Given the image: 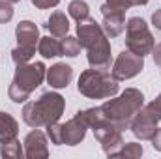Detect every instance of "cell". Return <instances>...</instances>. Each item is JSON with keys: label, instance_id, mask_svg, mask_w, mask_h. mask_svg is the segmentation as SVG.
Masks as SVG:
<instances>
[{"label": "cell", "instance_id": "1", "mask_svg": "<svg viewBox=\"0 0 161 159\" xmlns=\"http://www.w3.org/2000/svg\"><path fill=\"white\" fill-rule=\"evenodd\" d=\"M77 40L80 43V49H86V58L90 68L94 69L111 68V62H113L111 41L103 26L96 19L86 17L77 23Z\"/></svg>", "mask_w": 161, "mask_h": 159}, {"label": "cell", "instance_id": "2", "mask_svg": "<svg viewBox=\"0 0 161 159\" xmlns=\"http://www.w3.org/2000/svg\"><path fill=\"white\" fill-rule=\"evenodd\" d=\"M144 105V94L137 88H125L118 97H109L101 111L107 116V120L120 131L129 129L133 116L142 109Z\"/></svg>", "mask_w": 161, "mask_h": 159}, {"label": "cell", "instance_id": "3", "mask_svg": "<svg viewBox=\"0 0 161 159\" xmlns=\"http://www.w3.org/2000/svg\"><path fill=\"white\" fill-rule=\"evenodd\" d=\"M66 99L58 92H43L36 101H28L23 107V122L36 129L58 122L64 114Z\"/></svg>", "mask_w": 161, "mask_h": 159}, {"label": "cell", "instance_id": "4", "mask_svg": "<svg viewBox=\"0 0 161 159\" xmlns=\"http://www.w3.org/2000/svg\"><path fill=\"white\" fill-rule=\"evenodd\" d=\"M47 77V68L43 62H26L17 64L13 80L8 88V96L13 103H25L30 94L43 84Z\"/></svg>", "mask_w": 161, "mask_h": 159}, {"label": "cell", "instance_id": "5", "mask_svg": "<svg viewBox=\"0 0 161 159\" xmlns=\"http://www.w3.org/2000/svg\"><path fill=\"white\" fill-rule=\"evenodd\" d=\"M77 90L80 96L88 99H109L114 97L120 90L118 80L113 77L107 69H86L80 73L77 80Z\"/></svg>", "mask_w": 161, "mask_h": 159}, {"label": "cell", "instance_id": "6", "mask_svg": "<svg viewBox=\"0 0 161 159\" xmlns=\"http://www.w3.org/2000/svg\"><path fill=\"white\" fill-rule=\"evenodd\" d=\"M154 47H156V40L146 21L141 17H131L125 23V49L139 56H146L154 51Z\"/></svg>", "mask_w": 161, "mask_h": 159}, {"label": "cell", "instance_id": "7", "mask_svg": "<svg viewBox=\"0 0 161 159\" xmlns=\"http://www.w3.org/2000/svg\"><path fill=\"white\" fill-rule=\"evenodd\" d=\"M142 69H144V56H139V54H135V52L125 49L113 62L111 73L120 82V80H129L133 77H137Z\"/></svg>", "mask_w": 161, "mask_h": 159}, {"label": "cell", "instance_id": "8", "mask_svg": "<svg viewBox=\"0 0 161 159\" xmlns=\"http://www.w3.org/2000/svg\"><path fill=\"white\" fill-rule=\"evenodd\" d=\"M94 137L99 140L103 152H105L109 157H118L122 146L125 144L124 139H122V131L116 129L111 122H107V123L96 127V129H94Z\"/></svg>", "mask_w": 161, "mask_h": 159}, {"label": "cell", "instance_id": "9", "mask_svg": "<svg viewBox=\"0 0 161 159\" xmlns=\"http://www.w3.org/2000/svg\"><path fill=\"white\" fill-rule=\"evenodd\" d=\"M158 123H159V120L156 118V114L148 107L142 105V109L133 116L129 129L139 140H152V137L158 131Z\"/></svg>", "mask_w": 161, "mask_h": 159}, {"label": "cell", "instance_id": "10", "mask_svg": "<svg viewBox=\"0 0 161 159\" xmlns=\"http://www.w3.org/2000/svg\"><path fill=\"white\" fill-rule=\"evenodd\" d=\"M25 157L28 159H45L49 157V146H47V133L40 131V127L32 129L23 142Z\"/></svg>", "mask_w": 161, "mask_h": 159}, {"label": "cell", "instance_id": "11", "mask_svg": "<svg viewBox=\"0 0 161 159\" xmlns=\"http://www.w3.org/2000/svg\"><path fill=\"white\" fill-rule=\"evenodd\" d=\"M101 15H103V30L109 38H118L122 32L125 30V11H120V9H114L107 4H103L101 8Z\"/></svg>", "mask_w": 161, "mask_h": 159}, {"label": "cell", "instance_id": "12", "mask_svg": "<svg viewBox=\"0 0 161 159\" xmlns=\"http://www.w3.org/2000/svg\"><path fill=\"white\" fill-rule=\"evenodd\" d=\"M86 129L88 125L84 123V120L79 114H75L71 120H68L66 123H62V140L66 146H77L84 140L86 137Z\"/></svg>", "mask_w": 161, "mask_h": 159}, {"label": "cell", "instance_id": "13", "mask_svg": "<svg viewBox=\"0 0 161 159\" xmlns=\"http://www.w3.org/2000/svg\"><path fill=\"white\" fill-rule=\"evenodd\" d=\"M45 79H47L51 88H56V90L68 88L71 79H73V68L64 64V62H58V64H54V66H51L47 69V77Z\"/></svg>", "mask_w": 161, "mask_h": 159}, {"label": "cell", "instance_id": "14", "mask_svg": "<svg viewBox=\"0 0 161 159\" xmlns=\"http://www.w3.org/2000/svg\"><path fill=\"white\" fill-rule=\"evenodd\" d=\"M15 38L19 47H26V49H34L40 41V28L32 23V21H21L15 28Z\"/></svg>", "mask_w": 161, "mask_h": 159}, {"label": "cell", "instance_id": "15", "mask_svg": "<svg viewBox=\"0 0 161 159\" xmlns=\"http://www.w3.org/2000/svg\"><path fill=\"white\" fill-rule=\"evenodd\" d=\"M45 26H47V30L51 32V36H54V38H64V36H68V32H69V19L66 17L64 11H53Z\"/></svg>", "mask_w": 161, "mask_h": 159}, {"label": "cell", "instance_id": "16", "mask_svg": "<svg viewBox=\"0 0 161 159\" xmlns=\"http://www.w3.org/2000/svg\"><path fill=\"white\" fill-rule=\"evenodd\" d=\"M17 133H19V122L9 112H0V144L17 139Z\"/></svg>", "mask_w": 161, "mask_h": 159}, {"label": "cell", "instance_id": "17", "mask_svg": "<svg viewBox=\"0 0 161 159\" xmlns=\"http://www.w3.org/2000/svg\"><path fill=\"white\" fill-rule=\"evenodd\" d=\"M38 51L43 58H56L62 56V41L54 36H45L38 41Z\"/></svg>", "mask_w": 161, "mask_h": 159}, {"label": "cell", "instance_id": "18", "mask_svg": "<svg viewBox=\"0 0 161 159\" xmlns=\"http://www.w3.org/2000/svg\"><path fill=\"white\" fill-rule=\"evenodd\" d=\"M0 156L4 159H21L25 156V148L19 139H11L0 144Z\"/></svg>", "mask_w": 161, "mask_h": 159}, {"label": "cell", "instance_id": "19", "mask_svg": "<svg viewBox=\"0 0 161 159\" xmlns=\"http://www.w3.org/2000/svg\"><path fill=\"white\" fill-rule=\"evenodd\" d=\"M68 13H69L71 19H75L79 23L82 19L90 17V8H88V4L84 0H71L69 6H68Z\"/></svg>", "mask_w": 161, "mask_h": 159}, {"label": "cell", "instance_id": "20", "mask_svg": "<svg viewBox=\"0 0 161 159\" xmlns=\"http://www.w3.org/2000/svg\"><path fill=\"white\" fill-rule=\"evenodd\" d=\"M80 52V43L75 36H64L62 40V56L68 58H75Z\"/></svg>", "mask_w": 161, "mask_h": 159}, {"label": "cell", "instance_id": "21", "mask_svg": "<svg viewBox=\"0 0 161 159\" xmlns=\"http://www.w3.org/2000/svg\"><path fill=\"white\" fill-rule=\"evenodd\" d=\"M34 54H36L34 49H26V47H19V45H17V47L11 51V60H13L15 64H26V62L32 60Z\"/></svg>", "mask_w": 161, "mask_h": 159}, {"label": "cell", "instance_id": "22", "mask_svg": "<svg viewBox=\"0 0 161 159\" xmlns=\"http://www.w3.org/2000/svg\"><path fill=\"white\" fill-rule=\"evenodd\" d=\"M142 144H139V142H125L124 146H122L120 150V156L118 157H127V159H137L142 156Z\"/></svg>", "mask_w": 161, "mask_h": 159}, {"label": "cell", "instance_id": "23", "mask_svg": "<svg viewBox=\"0 0 161 159\" xmlns=\"http://www.w3.org/2000/svg\"><path fill=\"white\" fill-rule=\"evenodd\" d=\"M45 133H47V137L51 139V142L53 144H56V146H62L64 144V140H62V123H58V122H54V123H49V125H45Z\"/></svg>", "mask_w": 161, "mask_h": 159}, {"label": "cell", "instance_id": "24", "mask_svg": "<svg viewBox=\"0 0 161 159\" xmlns=\"http://www.w3.org/2000/svg\"><path fill=\"white\" fill-rule=\"evenodd\" d=\"M13 19V4L8 0H0V25H6Z\"/></svg>", "mask_w": 161, "mask_h": 159}, {"label": "cell", "instance_id": "25", "mask_svg": "<svg viewBox=\"0 0 161 159\" xmlns=\"http://www.w3.org/2000/svg\"><path fill=\"white\" fill-rule=\"evenodd\" d=\"M105 4L111 6V8H114V9H120V11H127L129 8L135 6L133 0H105Z\"/></svg>", "mask_w": 161, "mask_h": 159}, {"label": "cell", "instance_id": "26", "mask_svg": "<svg viewBox=\"0 0 161 159\" xmlns=\"http://www.w3.org/2000/svg\"><path fill=\"white\" fill-rule=\"evenodd\" d=\"M32 6H36L38 9H49V8H56L60 4V0H30Z\"/></svg>", "mask_w": 161, "mask_h": 159}, {"label": "cell", "instance_id": "27", "mask_svg": "<svg viewBox=\"0 0 161 159\" xmlns=\"http://www.w3.org/2000/svg\"><path fill=\"white\" fill-rule=\"evenodd\" d=\"M146 107H148V109H150V111L156 114V118L161 122V94L156 97V99H154V101H152V103H148Z\"/></svg>", "mask_w": 161, "mask_h": 159}, {"label": "cell", "instance_id": "28", "mask_svg": "<svg viewBox=\"0 0 161 159\" xmlns=\"http://www.w3.org/2000/svg\"><path fill=\"white\" fill-rule=\"evenodd\" d=\"M152 146H154L156 152H161V127H158L156 135L152 137Z\"/></svg>", "mask_w": 161, "mask_h": 159}, {"label": "cell", "instance_id": "29", "mask_svg": "<svg viewBox=\"0 0 161 159\" xmlns=\"http://www.w3.org/2000/svg\"><path fill=\"white\" fill-rule=\"evenodd\" d=\"M152 25L156 26V30H161V8L152 13Z\"/></svg>", "mask_w": 161, "mask_h": 159}, {"label": "cell", "instance_id": "30", "mask_svg": "<svg viewBox=\"0 0 161 159\" xmlns=\"http://www.w3.org/2000/svg\"><path fill=\"white\" fill-rule=\"evenodd\" d=\"M152 56H154V62H156V64L161 68V43H158V45L154 47V51H152Z\"/></svg>", "mask_w": 161, "mask_h": 159}, {"label": "cell", "instance_id": "31", "mask_svg": "<svg viewBox=\"0 0 161 159\" xmlns=\"http://www.w3.org/2000/svg\"><path fill=\"white\" fill-rule=\"evenodd\" d=\"M135 2V6H146L148 4V0H133Z\"/></svg>", "mask_w": 161, "mask_h": 159}, {"label": "cell", "instance_id": "32", "mask_svg": "<svg viewBox=\"0 0 161 159\" xmlns=\"http://www.w3.org/2000/svg\"><path fill=\"white\" fill-rule=\"evenodd\" d=\"M8 2H11V4H17V2H21V0H8Z\"/></svg>", "mask_w": 161, "mask_h": 159}]
</instances>
